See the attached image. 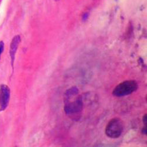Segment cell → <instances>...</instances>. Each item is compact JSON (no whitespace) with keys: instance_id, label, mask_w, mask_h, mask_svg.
I'll return each mask as SVG.
<instances>
[{"instance_id":"6da1fadb","label":"cell","mask_w":147,"mask_h":147,"mask_svg":"<svg viewBox=\"0 0 147 147\" xmlns=\"http://www.w3.org/2000/svg\"><path fill=\"white\" fill-rule=\"evenodd\" d=\"M79 90L76 87H73L68 89L65 92V98H70V100H65V111L68 115H76L82 112L83 107L82 98L80 96H78L76 98H74L76 94H78Z\"/></svg>"},{"instance_id":"7a4b0ae2","label":"cell","mask_w":147,"mask_h":147,"mask_svg":"<svg viewBox=\"0 0 147 147\" xmlns=\"http://www.w3.org/2000/svg\"><path fill=\"white\" fill-rule=\"evenodd\" d=\"M138 87V83L135 80H126L115 87L112 93L115 96L122 97L132 94L137 90Z\"/></svg>"},{"instance_id":"3957f363","label":"cell","mask_w":147,"mask_h":147,"mask_svg":"<svg viewBox=\"0 0 147 147\" xmlns=\"http://www.w3.org/2000/svg\"><path fill=\"white\" fill-rule=\"evenodd\" d=\"M123 132V123L121 119L115 118L112 119L108 123L105 133L108 137L111 138H118Z\"/></svg>"},{"instance_id":"277c9868","label":"cell","mask_w":147,"mask_h":147,"mask_svg":"<svg viewBox=\"0 0 147 147\" xmlns=\"http://www.w3.org/2000/svg\"><path fill=\"white\" fill-rule=\"evenodd\" d=\"M9 99V89L5 86L3 85L0 89V105L1 110H4L7 107Z\"/></svg>"},{"instance_id":"5b68a950","label":"cell","mask_w":147,"mask_h":147,"mask_svg":"<svg viewBox=\"0 0 147 147\" xmlns=\"http://www.w3.org/2000/svg\"><path fill=\"white\" fill-rule=\"evenodd\" d=\"M20 37L19 36H16L13 40L11 45V50H10V53H11V56L13 60H14V56L15 55L16 51L17 49L18 45L20 43Z\"/></svg>"},{"instance_id":"8992f818","label":"cell","mask_w":147,"mask_h":147,"mask_svg":"<svg viewBox=\"0 0 147 147\" xmlns=\"http://www.w3.org/2000/svg\"><path fill=\"white\" fill-rule=\"evenodd\" d=\"M143 122H144V126H147V115H146V114H145L144 116Z\"/></svg>"},{"instance_id":"52a82bcc","label":"cell","mask_w":147,"mask_h":147,"mask_svg":"<svg viewBox=\"0 0 147 147\" xmlns=\"http://www.w3.org/2000/svg\"><path fill=\"white\" fill-rule=\"evenodd\" d=\"M3 49H4V44L3 42H0V55H1V53H2Z\"/></svg>"},{"instance_id":"ba28073f","label":"cell","mask_w":147,"mask_h":147,"mask_svg":"<svg viewBox=\"0 0 147 147\" xmlns=\"http://www.w3.org/2000/svg\"><path fill=\"white\" fill-rule=\"evenodd\" d=\"M88 13L85 14L83 15V21L86 20L87 18H88Z\"/></svg>"}]
</instances>
